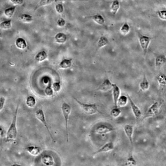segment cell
<instances>
[{
    "mask_svg": "<svg viewBox=\"0 0 166 166\" xmlns=\"http://www.w3.org/2000/svg\"><path fill=\"white\" fill-rule=\"evenodd\" d=\"M91 18L97 24L102 26L105 23V19L100 14H98L91 16Z\"/></svg>",
    "mask_w": 166,
    "mask_h": 166,
    "instance_id": "cell-17",
    "label": "cell"
},
{
    "mask_svg": "<svg viewBox=\"0 0 166 166\" xmlns=\"http://www.w3.org/2000/svg\"><path fill=\"white\" fill-rule=\"evenodd\" d=\"M11 20H7L0 23V28L2 29H9L11 28Z\"/></svg>",
    "mask_w": 166,
    "mask_h": 166,
    "instance_id": "cell-30",
    "label": "cell"
},
{
    "mask_svg": "<svg viewBox=\"0 0 166 166\" xmlns=\"http://www.w3.org/2000/svg\"><path fill=\"white\" fill-rule=\"evenodd\" d=\"M41 161L46 166H53L55 164L54 158L50 155H43L41 157Z\"/></svg>",
    "mask_w": 166,
    "mask_h": 166,
    "instance_id": "cell-13",
    "label": "cell"
},
{
    "mask_svg": "<svg viewBox=\"0 0 166 166\" xmlns=\"http://www.w3.org/2000/svg\"><path fill=\"white\" fill-rule=\"evenodd\" d=\"M53 1H53V0H41V1H40L39 4H38V7H41V6H46V5L51 4Z\"/></svg>",
    "mask_w": 166,
    "mask_h": 166,
    "instance_id": "cell-36",
    "label": "cell"
},
{
    "mask_svg": "<svg viewBox=\"0 0 166 166\" xmlns=\"http://www.w3.org/2000/svg\"><path fill=\"white\" fill-rule=\"evenodd\" d=\"M152 39V38L146 35H141L139 37V43L144 55H146L148 52V47Z\"/></svg>",
    "mask_w": 166,
    "mask_h": 166,
    "instance_id": "cell-7",
    "label": "cell"
},
{
    "mask_svg": "<svg viewBox=\"0 0 166 166\" xmlns=\"http://www.w3.org/2000/svg\"><path fill=\"white\" fill-rule=\"evenodd\" d=\"M56 41L60 44L64 43L67 40V36L63 33H58L55 37Z\"/></svg>",
    "mask_w": 166,
    "mask_h": 166,
    "instance_id": "cell-22",
    "label": "cell"
},
{
    "mask_svg": "<svg viewBox=\"0 0 166 166\" xmlns=\"http://www.w3.org/2000/svg\"><path fill=\"white\" fill-rule=\"evenodd\" d=\"M130 31V26L127 23H125L121 26L120 29L121 34L123 35H127L129 33Z\"/></svg>",
    "mask_w": 166,
    "mask_h": 166,
    "instance_id": "cell-28",
    "label": "cell"
},
{
    "mask_svg": "<svg viewBox=\"0 0 166 166\" xmlns=\"http://www.w3.org/2000/svg\"><path fill=\"white\" fill-rule=\"evenodd\" d=\"M158 83L161 87H165L166 85V78L165 75L163 74H159L157 77Z\"/></svg>",
    "mask_w": 166,
    "mask_h": 166,
    "instance_id": "cell-27",
    "label": "cell"
},
{
    "mask_svg": "<svg viewBox=\"0 0 166 166\" xmlns=\"http://www.w3.org/2000/svg\"><path fill=\"white\" fill-rule=\"evenodd\" d=\"M166 62V56L164 55L158 56L155 59V65L156 68H162L165 65Z\"/></svg>",
    "mask_w": 166,
    "mask_h": 166,
    "instance_id": "cell-16",
    "label": "cell"
},
{
    "mask_svg": "<svg viewBox=\"0 0 166 166\" xmlns=\"http://www.w3.org/2000/svg\"><path fill=\"white\" fill-rule=\"evenodd\" d=\"M15 44L17 48L20 49L24 50L27 47V44L26 43L25 40L21 38H17Z\"/></svg>",
    "mask_w": 166,
    "mask_h": 166,
    "instance_id": "cell-23",
    "label": "cell"
},
{
    "mask_svg": "<svg viewBox=\"0 0 166 166\" xmlns=\"http://www.w3.org/2000/svg\"><path fill=\"white\" fill-rule=\"evenodd\" d=\"M157 14L159 17V18L161 20L165 21L166 20V10H159L157 12Z\"/></svg>",
    "mask_w": 166,
    "mask_h": 166,
    "instance_id": "cell-35",
    "label": "cell"
},
{
    "mask_svg": "<svg viewBox=\"0 0 166 166\" xmlns=\"http://www.w3.org/2000/svg\"><path fill=\"white\" fill-rule=\"evenodd\" d=\"M137 165V162L136 160L133 157L132 155H130L127 159L126 162L125 163L126 166H136Z\"/></svg>",
    "mask_w": 166,
    "mask_h": 166,
    "instance_id": "cell-29",
    "label": "cell"
},
{
    "mask_svg": "<svg viewBox=\"0 0 166 166\" xmlns=\"http://www.w3.org/2000/svg\"><path fill=\"white\" fill-rule=\"evenodd\" d=\"M10 1L16 5H20L23 3V0H10Z\"/></svg>",
    "mask_w": 166,
    "mask_h": 166,
    "instance_id": "cell-40",
    "label": "cell"
},
{
    "mask_svg": "<svg viewBox=\"0 0 166 166\" xmlns=\"http://www.w3.org/2000/svg\"><path fill=\"white\" fill-rule=\"evenodd\" d=\"M139 87L141 90L143 92H146L149 89L150 83L145 75H144L142 81L140 83Z\"/></svg>",
    "mask_w": 166,
    "mask_h": 166,
    "instance_id": "cell-19",
    "label": "cell"
},
{
    "mask_svg": "<svg viewBox=\"0 0 166 166\" xmlns=\"http://www.w3.org/2000/svg\"><path fill=\"white\" fill-rule=\"evenodd\" d=\"M47 53L45 51H41L38 52L35 56V60L38 62H42L47 58Z\"/></svg>",
    "mask_w": 166,
    "mask_h": 166,
    "instance_id": "cell-25",
    "label": "cell"
},
{
    "mask_svg": "<svg viewBox=\"0 0 166 166\" xmlns=\"http://www.w3.org/2000/svg\"><path fill=\"white\" fill-rule=\"evenodd\" d=\"M163 104V101H155L149 108L145 114L144 118L154 117L159 112L161 106Z\"/></svg>",
    "mask_w": 166,
    "mask_h": 166,
    "instance_id": "cell-4",
    "label": "cell"
},
{
    "mask_svg": "<svg viewBox=\"0 0 166 166\" xmlns=\"http://www.w3.org/2000/svg\"><path fill=\"white\" fill-rule=\"evenodd\" d=\"M124 131L131 145H133V131H134L133 126L131 124H126L124 126Z\"/></svg>",
    "mask_w": 166,
    "mask_h": 166,
    "instance_id": "cell-10",
    "label": "cell"
},
{
    "mask_svg": "<svg viewBox=\"0 0 166 166\" xmlns=\"http://www.w3.org/2000/svg\"><path fill=\"white\" fill-rule=\"evenodd\" d=\"M26 104L27 106L30 108L35 107L36 104V101L35 98L32 96H29L27 97L26 100Z\"/></svg>",
    "mask_w": 166,
    "mask_h": 166,
    "instance_id": "cell-26",
    "label": "cell"
},
{
    "mask_svg": "<svg viewBox=\"0 0 166 166\" xmlns=\"http://www.w3.org/2000/svg\"><path fill=\"white\" fill-rule=\"evenodd\" d=\"M74 99L85 113L88 115H94L100 112L96 104H85L76 98H74Z\"/></svg>",
    "mask_w": 166,
    "mask_h": 166,
    "instance_id": "cell-2",
    "label": "cell"
},
{
    "mask_svg": "<svg viewBox=\"0 0 166 166\" xmlns=\"http://www.w3.org/2000/svg\"><path fill=\"white\" fill-rule=\"evenodd\" d=\"M115 130L113 127L106 124H100L96 126L94 132L98 135H105L109 134Z\"/></svg>",
    "mask_w": 166,
    "mask_h": 166,
    "instance_id": "cell-6",
    "label": "cell"
},
{
    "mask_svg": "<svg viewBox=\"0 0 166 166\" xmlns=\"http://www.w3.org/2000/svg\"><path fill=\"white\" fill-rule=\"evenodd\" d=\"M6 102V99L4 97H0V111L3 109Z\"/></svg>",
    "mask_w": 166,
    "mask_h": 166,
    "instance_id": "cell-39",
    "label": "cell"
},
{
    "mask_svg": "<svg viewBox=\"0 0 166 166\" xmlns=\"http://www.w3.org/2000/svg\"><path fill=\"white\" fill-rule=\"evenodd\" d=\"M119 8H120V2L118 0L113 1L110 7V10L112 13L114 15H115L119 10Z\"/></svg>",
    "mask_w": 166,
    "mask_h": 166,
    "instance_id": "cell-21",
    "label": "cell"
},
{
    "mask_svg": "<svg viewBox=\"0 0 166 166\" xmlns=\"http://www.w3.org/2000/svg\"><path fill=\"white\" fill-rule=\"evenodd\" d=\"M19 105L17 106L14 115L12 120L11 123L6 134V142H10L16 139L17 135V115L18 112Z\"/></svg>",
    "mask_w": 166,
    "mask_h": 166,
    "instance_id": "cell-1",
    "label": "cell"
},
{
    "mask_svg": "<svg viewBox=\"0 0 166 166\" xmlns=\"http://www.w3.org/2000/svg\"><path fill=\"white\" fill-rule=\"evenodd\" d=\"M114 148H115V144L113 142H109L104 144L97 151H95L93 155H95L102 153L109 152L110 151L113 150Z\"/></svg>",
    "mask_w": 166,
    "mask_h": 166,
    "instance_id": "cell-9",
    "label": "cell"
},
{
    "mask_svg": "<svg viewBox=\"0 0 166 166\" xmlns=\"http://www.w3.org/2000/svg\"><path fill=\"white\" fill-rule=\"evenodd\" d=\"M127 97H128V101H129L130 104H131V108H132V110L134 116L136 118V120H138L142 116V112L139 107H138L136 104L134 103V101H133L131 97L128 95H127Z\"/></svg>",
    "mask_w": 166,
    "mask_h": 166,
    "instance_id": "cell-8",
    "label": "cell"
},
{
    "mask_svg": "<svg viewBox=\"0 0 166 166\" xmlns=\"http://www.w3.org/2000/svg\"><path fill=\"white\" fill-rule=\"evenodd\" d=\"M66 21L64 19L61 18H59L58 21H57V25L58 26L60 27H64V26H66Z\"/></svg>",
    "mask_w": 166,
    "mask_h": 166,
    "instance_id": "cell-38",
    "label": "cell"
},
{
    "mask_svg": "<svg viewBox=\"0 0 166 166\" xmlns=\"http://www.w3.org/2000/svg\"><path fill=\"white\" fill-rule=\"evenodd\" d=\"M113 84L109 79H106L98 87V90L103 92H107L112 89Z\"/></svg>",
    "mask_w": 166,
    "mask_h": 166,
    "instance_id": "cell-12",
    "label": "cell"
},
{
    "mask_svg": "<svg viewBox=\"0 0 166 166\" xmlns=\"http://www.w3.org/2000/svg\"><path fill=\"white\" fill-rule=\"evenodd\" d=\"M5 131L1 126H0V138H1L4 137Z\"/></svg>",
    "mask_w": 166,
    "mask_h": 166,
    "instance_id": "cell-41",
    "label": "cell"
},
{
    "mask_svg": "<svg viewBox=\"0 0 166 166\" xmlns=\"http://www.w3.org/2000/svg\"><path fill=\"white\" fill-rule=\"evenodd\" d=\"M52 88L53 92H60L61 89V83L59 82H55L52 85Z\"/></svg>",
    "mask_w": 166,
    "mask_h": 166,
    "instance_id": "cell-34",
    "label": "cell"
},
{
    "mask_svg": "<svg viewBox=\"0 0 166 166\" xmlns=\"http://www.w3.org/2000/svg\"><path fill=\"white\" fill-rule=\"evenodd\" d=\"M72 59H64L60 62L58 67L61 69H67L72 66Z\"/></svg>",
    "mask_w": 166,
    "mask_h": 166,
    "instance_id": "cell-15",
    "label": "cell"
},
{
    "mask_svg": "<svg viewBox=\"0 0 166 166\" xmlns=\"http://www.w3.org/2000/svg\"><path fill=\"white\" fill-rule=\"evenodd\" d=\"M56 10L58 14H62L64 11V7L63 4H58L56 6Z\"/></svg>",
    "mask_w": 166,
    "mask_h": 166,
    "instance_id": "cell-37",
    "label": "cell"
},
{
    "mask_svg": "<svg viewBox=\"0 0 166 166\" xmlns=\"http://www.w3.org/2000/svg\"><path fill=\"white\" fill-rule=\"evenodd\" d=\"M44 93L46 96H48V97H51L53 95L54 92L52 88V85L51 84H49L46 87L44 90Z\"/></svg>",
    "mask_w": 166,
    "mask_h": 166,
    "instance_id": "cell-33",
    "label": "cell"
},
{
    "mask_svg": "<svg viewBox=\"0 0 166 166\" xmlns=\"http://www.w3.org/2000/svg\"><path fill=\"white\" fill-rule=\"evenodd\" d=\"M35 116L37 119L41 121L43 124L46 129H47V132L48 133L50 137H51V139L54 142H55V139L53 138L51 132H50L48 126L47 124V122H46V117L44 115V112L43 111V109H39L38 110H37L35 113Z\"/></svg>",
    "mask_w": 166,
    "mask_h": 166,
    "instance_id": "cell-5",
    "label": "cell"
},
{
    "mask_svg": "<svg viewBox=\"0 0 166 166\" xmlns=\"http://www.w3.org/2000/svg\"><path fill=\"white\" fill-rule=\"evenodd\" d=\"M16 9V6H14L13 7H9V9H6L4 10V13L5 15L8 18H11V17H12L13 14L14 13Z\"/></svg>",
    "mask_w": 166,
    "mask_h": 166,
    "instance_id": "cell-32",
    "label": "cell"
},
{
    "mask_svg": "<svg viewBox=\"0 0 166 166\" xmlns=\"http://www.w3.org/2000/svg\"><path fill=\"white\" fill-rule=\"evenodd\" d=\"M128 101V98L127 96L125 95H120L117 101V107H124L126 106Z\"/></svg>",
    "mask_w": 166,
    "mask_h": 166,
    "instance_id": "cell-18",
    "label": "cell"
},
{
    "mask_svg": "<svg viewBox=\"0 0 166 166\" xmlns=\"http://www.w3.org/2000/svg\"><path fill=\"white\" fill-rule=\"evenodd\" d=\"M23 166L21 165H20V164H12V165H9V166Z\"/></svg>",
    "mask_w": 166,
    "mask_h": 166,
    "instance_id": "cell-42",
    "label": "cell"
},
{
    "mask_svg": "<svg viewBox=\"0 0 166 166\" xmlns=\"http://www.w3.org/2000/svg\"><path fill=\"white\" fill-rule=\"evenodd\" d=\"M19 18L24 23H30L33 21V17L28 14H22L19 16Z\"/></svg>",
    "mask_w": 166,
    "mask_h": 166,
    "instance_id": "cell-24",
    "label": "cell"
},
{
    "mask_svg": "<svg viewBox=\"0 0 166 166\" xmlns=\"http://www.w3.org/2000/svg\"><path fill=\"white\" fill-rule=\"evenodd\" d=\"M113 97L114 101V106L115 107H117V101L119 97L120 96L121 90L119 87L115 84H113L112 87Z\"/></svg>",
    "mask_w": 166,
    "mask_h": 166,
    "instance_id": "cell-11",
    "label": "cell"
},
{
    "mask_svg": "<svg viewBox=\"0 0 166 166\" xmlns=\"http://www.w3.org/2000/svg\"><path fill=\"white\" fill-rule=\"evenodd\" d=\"M121 114V111L118 107H115L110 112V115L114 118L119 117Z\"/></svg>",
    "mask_w": 166,
    "mask_h": 166,
    "instance_id": "cell-31",
    "label": "cell"
},
{
    "mask_svg": "<svg viewBox=\"0 0 166 166\" xmlns=\"http://www.w3.org/2000/svg\"><path fill=\"white\" fill-rule=\"evenodd\" d=\"M72 107L69 104L66 102L63 103L61 106V111L63 116L64 117L65 125H66V133L67 141H69V132H68V121L70 115L71 114Z\"/></svg>",
    "mask_w": 166,
    "mask_h": 166,
    "instance_id": "cell-3",
    "label": "cell"
},
{
    "mask_svg": "<svg viewBox=\"0 0 166 166\" xmlns=\"http://www.w3.org/2000/svg\"><path fill=\"white\" fill-rule=\"evenodd\" d=\"M26 151L33 156H38L41 153V148L37 146H29L26 148Z\"/></svg>",
    "mask_w": 166,
    "mask_h": 166,
    "instance_id": "cell-14",
    "label": "cell"
},
{
    "mask_svg": "<svg viewBox=\"0 0 166 166\" xmlns=\"http://www.w3.org/2000/svg\"><path fill=\"white\" fill-rule=\"evenodd\" d=\"M109 41L107 38L104 36H101L98 40V43H97L98 49H100L106 46L107 45L109 44Z\"/></svg>",
    "mask_w": 166,
    "mask_h": 166,
    "instance_id": "cell-20",
    "label": "cell"
}]
</instances>
